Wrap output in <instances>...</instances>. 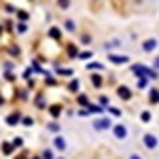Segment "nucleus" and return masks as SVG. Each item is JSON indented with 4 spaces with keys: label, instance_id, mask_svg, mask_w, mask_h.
Here are the masks:
<instances>
[{
    "label": "nucleus",
    "instance_id": "f257e3e1",
    "mask_svg": "<svg viewBox=\"0 0 159 159\" xmlns=\"http://www.w3.org/2000/svg\"><path fill=\"white\" fill-rule=\"evenodd\" d=\"M115 136H117V138H125V136H127V129H125V125H121V123H119V125L115 127Z\"/></svg>",
    "mask_w": 159,
    "mask_h": 159
},
{
    "label": "nucleus",
    "instance_id": "f03ea898",
    "mask_svg": "<svg viewBox=\"0 0 159 159\" xmlns=\"http://www.w3.org/2000/svg\"><path fill=\"white\" fill-rule=\"evenodd\" d=\"M110 61H115V64H125V61H127V57H125V55H117V53H115V55H110Z\"/></svg>",
    "mask_w": 159,
    "mask_h": 159
},
{
    "label": "nucleus",
    "instance_id": "7ed1b4c3",
    "mask_svg": "<svg viewBox=\"0 0 159 159\" xmlns=\"http://www.w3.org/2000/svg\"><path fill=\"white\" fill-rule=\"evenodd\" d=\"M108 119H100V121H96V127H98V129H104V127H108Z\"/></svg>",
    "mask_w": 159,
    "mask_h": 159
},
{
    "label": "nucleus",
    "instance_id": "20e7f679",
    "mask_svg": "<svg viewBox=\"0 0 159 159\" xmlns=\"http://www.w3.org/2000/svg\"><path fill=\"white\" fill-rule=\"evenodd\" d=\"M155 45H157V40H147V43H144V51H153Z\"/></svg>",
    "mask_w": 159,
    "mask_h": 159
},
{
    "label": "nucleus",
    "instance_id": "39448f33",
    "mask_svg": "<svg viewBox=\"0 0 159 159\" xmlns=\"http://www.w3.org/2000/svg\"><path fill=\"white\" fill-rule=\"evenodd\" d=\"M66 30H70V32H74V30H76V24H74L72 19H66Z\"/></svg>",
    "mask_w": 159,
    "mask_h": 159
},
{
    "label": "nucleus",
    "instance_id": "423d86ee",
    "mask_svg": "<svg viewBox=\"0 0 159 159\" xmlns=\"http://www.w3.org/2000/svg\"><path fill=\"white\" fill-rule=\"evenodd\" d=\"M57 7L60 9H68L70 7V0H57Z\"/></svg>",
    "mask_w": 159,
    "mask_h": 159
},
{
    "label": "nucleus",
    "instance_id": "0eeeda50",
    "mask_svg": "<svg viewBox=\"0 0 159 159\" xmlns=\"http://www.w3.org/2000/svg\"><path fill=\"white\" fill-rule=\"evenodd\" d=\"M49 34H51V36H55V38H60V36H61V32L57 30V28H51V30H49Z\"/></svg>",
    "mask_w": 159,
    "mask_h": 159
},
{
    "label": "nucleus",
    "instance_id": "6e6552de",
    "mask_svg": "<svg viewBox=\"0 0 159 159\" xmlns=\"http://www.w3.org/2000/svg\"><path fill=\"white\" fill-rule=\"evenodd\" d=\"M17 15H19V19H24V21H25V19H28V13H25V11H19V13H17Z\"/></svg>",
    "mask_w": 159,
    "mask_h": 159
},
{
    "label": "nucleus",
    "instance_id": "1a4fd4ad",
    "mask_svg": "<svg viewBox=\"0 0 159 159\" xmlns=\"http://www.w3.org/2000/svg\"><path fill=\"white\" fill-rule=\"evenodd\" d=\"M17 30H19V32H25L28 28H25V24H19V25H17Z\"/></svg>",
    "mask_w": 159,
    "mask_h": 159
}]
</instances>
